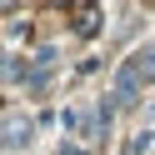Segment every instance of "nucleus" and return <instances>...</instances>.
I'll return each instance as SVG.
<instances>
[{"instance_id": "obj_1", "label": "nucleus", "mask_w": 155, "mask_h": 155, "mask_svg": "<svg viewBox=\"0 0 155 155\" xmlns=\"http://www.w3.org/2000/svg\"><path fill=\"white\" fill-rule=\"evenodd\" d=\"M145 85H155V45H145L135 60L120 65V75H115V100H135Z\"/></svg>"}, {"instance_id": "obj_2", "label": "nucleus", "mask_w": 155, "mask_h": 155, "mask_svg": "<svg viewBox=\"0 0 155 155\" xmlns=\"http://www.w3.org/2000/svg\"><path fill=\"white\" fill-rule=\"evenodd\" d=\"M70 130H75V140H85V145L105 140V105H80V110H70Z\"/></svg>"}, {"instance_id": "obj_3", "label": "nucleus", "mask_w": 155, "mask_h": 155, "mask_svg": "<svg viewBox=\"0 0 155 155\" xmlns=\"http://www.w3.org/2000/svg\"><path fill=\"white\" fill-rule=\"evenodd\" d=\"M30 140H35V120H30V115H5V120H0V150H5V155L25 150Z\"/></svg>"}, {"instance_id": "obj_4", "label": "nucleus", "mask_w": 155, "mask_h": 155, "mask_svg": "<svg viewBox=\"0 0 155 155\" xmlns=\"http://www.w3.org/2000/svg\"><path fill=\"white\" fill-rule=\"evenodd\" d=\"M15 75H20V65H15V60H0V80H15Z\"/></svg>"}]
</instances>
